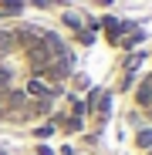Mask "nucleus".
Segmentation results:
<instances>
[{
	"label": "nucleus",
	"mask_w": 152,
	"mask_h": 155,
	"mask_svg": "<svg viewBox=\"0 0 152 155\" xmlns=\"http://www.w3.org/2000/svg\"><path fill=\"white\" fill-rule=\"evenodd\" d=\"M139 101H142V108L152 115V78H149V81L142 84V91H139Z\"/></svg>",
	"instance_id": "f257e3e1"
}]
</instances>
